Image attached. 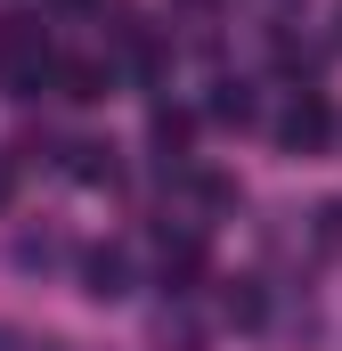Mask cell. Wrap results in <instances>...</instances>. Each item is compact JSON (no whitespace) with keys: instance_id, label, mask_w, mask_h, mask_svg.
<instances>
[{"instance_id":"7","label":"cell","mask_w":342,"mask_h":351,"mask_svg":"<svg viewBox=\"0 0 342 351\" xmlns=\"http://www.w3.org/2000/svg\"><path fill=\"white\" fill-rule=\"evenodd\" d=\"M8 180H16V172H8V164H0V196H8Z\"/></svg>"},{"instance_id":"4","label":"cell","mask_w":342,"mask_h":351,"mask_svg":"<svg viewBox=\"0 0 342 351\" xmlns=\"http://www.w3.org/2000/svg\"><path fill=\"white\" fill-rule=\"evenodd\" d=\"M57 90H66V98H106V66H57Z\"/></svg>"},{"instance_id":"6","label":"cell","mask_w":342,"mask_h":351,"mask_svg":"<svg viewBox=\"0 0 342 351\" xmlns=\"http://www.w3.org/2000/svg\"><path fill=\"white\" fill-rule=\"evenodd\" d=\"M0 351H57L49 335H25V327H0Z\"/></svg>"},{"instance_id":"2","label":"cell","mask_w":342,"mask_h":351,"mask_svg":"<svg viewBox=\"0 0 342 351\" xmlns=\"http://www.w3.org/2000/svg\"><path fill=\"white\" fill-rule=\"evenodd\" d=\"M326 131H334V114H326V98H318V90H302V98L285 106V123H277V139H285L293 156H318V147H326Z\"/></svg>"},{"instance_id":"3","label":"cell","mask_w":342,"mask_h":351,"mask_svg":"<svg viewBox=\"0 0 342 351\" xmlns=\"http://www.w3.org/2000/svg\"><path fill=\"white\" fill-rule=\"evenodd\" d=\"M90 294H98V302H122V294H131V254H122V245L90 254Z\"/></svg>"},{"instance_id":"5","label":"cell","mask_w":342,"mask_h":351,"mask_svg":"<svg viewBox=\"0 0 342 351\" xmlns=\"http://www.w3.org/2000/svg\"><path fill=\"white\" fill-rule=\"evenodd\" d=\"M179 139H187V114H171V106H163V114H155V147H179Z\"/></svg>"},{"instance_id":"1","label":"cell","mask_w":342,"mask_h":351,"mask_svg":"<svg viewBox=\"0 0 342 351\" xmlns=\"http://www.w3.org/2000/svg\"><path fill=\"white\" fill-rule=\"evenodd\" d=\"M0 82L8 90L57 82V49H49V33H41L33 16H8V25H0Z\"/></svg>"}]
</instances>
